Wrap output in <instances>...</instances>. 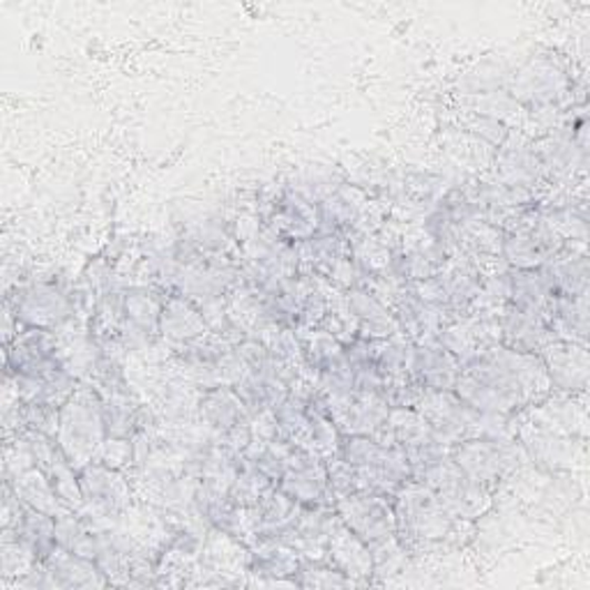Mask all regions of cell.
<instances>
[{
  "mask_svg": "<svg viewBox=\"0 0 590 590\" xmlns=\"http://www.w3.org/2000/svg\"><path fill=\"white\" fill-rule=\"evenodd\" d=\"M65 312L63 295L49 288V286H35L23 293L21 307H17V316L31 321V323H51L58 321Z\"/></svg>",
  "mask_w": 590,
  "mask_h": 590,
  "instance_id": "obj_2",
  "label": "cell"
},
{
  "mask_svg": "<svg viewBox=\"0 0 590 590\" xmlns=\"http://www.w3.org/2000/svg\"><path fill=\"white\" fill-rule=\"evenodd\" d=\"M91 399H72L63 413V448L74 459V455H88L95 448L98 431H100V416L93 408Z\"/></svg>",
  "mask_w": 590,
  "mask_h": 590,
  "instance_id": "obj_1",
  "label": "cell"
}]
</instances>
